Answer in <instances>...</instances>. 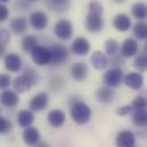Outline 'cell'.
Returning <instances> with one entry per match:
<instances>
[{
    "instance_id": "cell-10",
    "label": "cell",
    "mask_w": 147,
    "mask_h": 147,
    "mask_svg": "<svg viewBox=\"0 0 147 147\" xmlns=\"http://www.w3.org/2000/svg\"><path fill=\"white\" fill-rule=\"evenodd\" d=\"M123 83L131 90L139 91L144 85V76L139 72H129L124 76Z\"/></svg>"
},
{
    "instance_id": "cell-3",
    "label": "cell",
    "mask_w": 147,
    "mask_h": 147,
    "mask_svg": "<svg viewBox=\"0 0 147 147\" xmlns=\"http://www.w3.org/2000/svg\"><path fill=\"white\" fill-rule=\"evenodd\" d=\"M30 54L32 61L38 65H46L52 62V52L47 47L38 45Z\"/></svg>"
},
{
    "instance_id": "cell-33",
    "label": "cell",
    "mask_w": 147,
    "mask_h": 147,
    "mask_svg": "<svg viewBox=\"0 0 147 147\" xmlns=\"http://www.w3.org/2000/svg\"><path fill=\"white\" fill-rule=\"evenodd\" d=\"M134 110V107L131 105H125V106H122V107H118L116 109V114L118 116H126V115H130L132 114Z\"/></svg>"
},
{
    "instance_id": "cell-38",
    "label": "cell",
    "mask_w": 147,
    "mask_h": 147,
    "mask_svg": "<svg viewBox=\"0 0 147 147\" xmlns=\"http://www.w3.org/2000/svg\"><path fill=\"white\" fill-rule=\"evenodd\" d=\"M9 10L5 5H0V22H5L8 18Z\"/></svg>"
},
{
    "instance_id": "cell-27",
    "label": "cell",
    "mask_w": 147,
    "mask_h": 147,
    "mask_svg": "<svg viewBox=\"0 0 147 147\" xmlns=\"http://www.w3.org/2000/svg\"><path fill=\"white\" fill-rule=\"evenodd\" d=\"M21 46H22V49H23L25 53H31V52L38 46V38H37L36 36H33V34L25 36V37L22 39Z\"/></svg>"
},
{
    "instance_id": "cell-13",
    "label": "cell",
    "mask_w": 147,
    "mask_h": 147,
    "mask_svg": "<svg viewBox=\"0 0 147 147\" xmlns=\"http://www.w3.org/2000/svg\"><path fill=\"white\" fill-rule=\"evenodd\" d=\"M90 62L92 64V67L96 70H102L106 69L108 67V64L110 63V60L107 57V55L105 53H102L101 51H95L93 52V54L90 57Z\"/></svg>"
},
{
    "instance_id": "cell-1",
    "label": "cell",
    "mask_w": 147,
    "mask_h": 147,
    "mask_svg": "<svg viewBox=\"0 0 147 147\" xmlns=\"http://www.w3.org/2000/svg\"><path fill=\"white\" fill-rule=\"evenodd\" d=\"M92 111L91 108L83 101H76L71 105L70 109V116L74 122L77 124H86L91 118Z\"/></svg>"
},
{
    "instance_id": "cell-5",
    "label": "cell",
    "mask_w": 147,
    "mask_h": 147,
    "mask_svg": "<svg viewBox=\"0 0 147 147\" xmlns=\"http://www.w3.org/2000/svg\"><path fill=\"white\" fill-rule=\"evenodd\" d=\"M54 33L61 40H69L72 36V25L71 22L67 18L57 21L54 25Z\"/></svg>"
},
{
    "instance_id": "cell-29",
    "label": "cell",
    "mask_w": 147,
    "mask_h": 147,
    "mask_svg": "<svg viewBox=\"0 0 147 147\" xmlns=\"http://www.w3.org/2000/svg\"><path fill=\"white\" fill-rule=\"evenodd\" d=\"M133 67L139 71H147V53L146 52L136 56L133 61Z\"/></svg>"
},
{
    "instance_id": "cell-11",
    "label": "cell",
    "mask_w": 147,
    "mask_h": 147,
    "mask_svg": "<svg viewBox=\"0 0 147 147\" xmlns=\"http://www.w3.org/2000/svg\"><path fill=\"white\" fill-rule=\"evenodd\" d=\"M48 105V95L45 92H40L31 98L29 101V109L32 111H41Z\"/></svg>"
},
{
    "instance_id": "cell-21",
    "label": "cell",
    "mask_w": 147,
    "mask_h": 147,
    "mask_svg": "<svg viewBox=\"0 0 147 147\" xmlns=\"http://www.w3.org/2000/svg\"><path fill=\"white\" fill-rule=\"evenodd\" d=\"M113 26L121 32H125L131 28V20L126 14H117L113 20Z\"/></svg>"
},
{
    "instance_id": "cell-40",
    "label": "cell",
    "mask_w": 147,
    "mask_h": 147,
    "mask_svg": "<svg viewBox=\"0 0 147 147\" xmlns=\"http://www.w3.org/2000/svg\"><path fill=\"white\" fill-rule=\"evenodd\" d=\"M9 0H0V2H2V3H6V2H8Z\"/></svg>"
},
{
    "instance_id": "cell-20",
    "label": "cell",
    "mask_w": 147,
    "mask_h": 147,
    "mask_svg": "<svg viewBox=\"0 0 147 147\" xmlns=\"http://www.w3.org/2000/svg\"><path fill=\"white\" fill-rule=\"evenodd\" d=\"M0 100H1V103L7 107V108H14L18 101H20V96L17 94V92L14 90V91H10V90H3L2 93H1V96H0Z\"/></svg>"
},
{
    "instance_id": "cell-28",
    "label": "cell",
    "mask_w": 147,
    "mask_h": 147,
    "mask_svg": "<svg viewBox=\"0 0 147 147\" xmlns=\"http://www.w3.org/2000/svg\"><path fill=\"white\" fill-rule=\"evenodd\" d=\"M132 34L139 40L147 39V23H145V22L136 23L132 28Z\"/></svg>"
},
{
    "instance_id": "cell-12",
    "label": "cell",
    "mask_w": 147,
    "mask_h": 147,
    "mask_svg": "<svg viewBox=\"0 0 147 147\" xmlns=\"http://www.w3.org/2000/svg\"><path fill=\"white\" fill-rule=\"evenodd\" d=\"M90 48H91V46H90L88 40L83 37L76 38L71 44V52L78 56L86 55L90 52Z\"/></svg>"
},
{
    "instance_id": "cell-8",
    "label": "cell",
    "mask_w": 147,
    "mask_h": 147,
    "mask_svg": "<svg viewBox=\"0 0 147 147\" xmlns=\"http://www.w3.org/2000/svg\"><path fill=\"white\" fill-rule=\"evenodd\" d=\"M29 24L34 29V30H44L47 25H48V17L47 14L45 11L41 10H37L33 11L30 17H29Z\"/></svg>"
},
{
    "instance_id": "cell-26",
    "label": "cell",
    "mask_w": 147,
    "mask_h": 147,
    "mask_svg": "<svg viewBox=\"0 0 147 147\" xmlns=\"http://www.w3.org/2000/svg\"><path fill=\"white\" fill-rule=\"evenodd\" d=\"M131 14L137 20L147 18V5L144 2H136L131 7Z\"/></svg>"
},
{
    "instance_id": "cell-36",
    "label": "cell",
    "mask_w": 147,
    "mask_h": 147,
    "mask_svg": "<svg viewBox=\"0 0 147 147\" xmlns=\"http://www.w3.org/2000/svg\"><path fill=\"white\" fill-rule=\"evenodd\" d=\"M10 40V33L6 29H0V44L7 45Z\"/></svg>"
},
{
    "instance_id": "cell-18",
    "label": "cell",
    "mask_w": 147,
    "mask_h": 147,
    "mask_svg": "<svg viewBox=\"0 0 147 147\" xmlns=\"http://www.w3.org/2000/svg\"><path fill=\"white\" fill-rule=\"evenodd\" d=\"M47 122L52 127H61L65 123V114L60 109L51 110L47 115Z\"/></svg>"
},
{
    "instance_id": "cell-37",
    "label": "cell",
    "mask_w": 147,
    "mask_h": 147,
    "mask_svg": "<svg viewBox=\"0 0 147 147\" xmlns=\"http://www.w3.org/2000/svg\"><path fill=\"white\" fill-rule=\"evenodd\" d=\"M11 83V79H10V76L6 75V74H1L0 75V87L2 90H6Z\"/></svg>"
},
{
    "instance_id": "cell-2",
    "label": "cell",
    "mask_w": 147,
    "mask_h": 147,
    "mask_svg": "<svg viewBox=\"0 0 147 147\" xmlns=\"http://www.w3.org/2000/svg\"><path fill=\"white\" fill-rule=\"evenodd\" d=\"M123 71L121 68H116L113 67L111 69H108L103 76H102V82L105 83V85L109 86V87H117L119 86V84L123 82Z\"/></svg>"
},
{
    "instance_id": "cell-25",
    "label": "cell",
    "mask_w": 147,
    "mask_h": 147,
    "mask_svg": "<svg viewBox=\"0 0 147 147\" xmlns=\"http://www.w3.org/2000/svg\"><path fill=\"white\" fill-rule=\"evenodd\" d=\"M45 3L51 10L62 13L68 9L70 0H45Z\"/></svg>"
},
{
    "instance_id": "cell-39",
    "label": "cell",
    "mask_w": 147,
    "mask_h": 147,
    "mask_svg": "<svg viewBox=\"0 0 147 147\" xmlns=\"http://www.w3.org/2000/svg\"><path fill=\"white\" fill-rule=\"evenodd\" d=\"M6 45H1L0 44V56H3L5 55V52H6Z\"/></svg>"
},
{
    "instance_id": "cell-7",
    "label": "cell",
    "mask_w": 147,
    "mask_h": 147,
    "mask_svg": "<svg viewBox=\"0 0 147 147\" xmlns=\"http://www.w3.org/2000/svg\"><path fill=\"white\" fill-rule=\"evenodd\" d=\"M32 85H34V82H33V80L31 79V77H30L26 72H24V71H23L22 75L17 76V77L14 79V82H13V87H14V90H15L17 93H24V92L29 91V90L32 87Z\"/></svg>"
},
{
    "instance_id": "cell-22",
    "label": "cell",
    "mask_w": 147,
    "mask_h": 147,
    "mask_svg": "<svg viewBox=\"0 0 147 147\" xmlns=\"http://www.w3.org/2000/svg\"><path fill=\"white\" fill-rule=\"evenodd\" d=\"M10 30L14 34H17V36H21L23 34L26 29H28V21L25 17H22V16H18V17H14L11 21H10Z\"/></svg>"
},
{
    "instance_id": "cell-19",
    "label": "cell",
    "mask_w": 147,
    "mask_h": 147,
    "mask_svg": "<svg viewBox=\"0 0 147 147\" xmlns=\"http://www.w3.org/2000/svg\"><path fill=\"white\" fill-rule=\"evenodd\" d=\"M115 98V92L113 91V87L109 86H105V87H100L96 90L95 92V99L103 105H109Z\"/></svg>"
},
{
    "instance_id": "cell-32",
    "label": "cell",
    "mask_w": 147,
    "mask_h": 147,
    "mask_svg": "<svg viewBox=\"0 0 147 147\" xmlns=\"http://www.w3.org/2000/svg\"><path fill=\"white\" fill-rule=\"evenodd\" d=\"M88 13H94V14H101L103 13V6L101 2L98 0H92L88 3Z\"/></svg>"
},
{
    "instance_id": "cell-35",
    "label": "cell",
    "mask_w": 147,
    "mask_h": 147,
    "mask_svg": "<svg viewBox=\"0 0 147 147\" xmlns=\"http://www.w3.org/2000/svg\"><path fill=\"white\" fill-rule=\"evenodd\" d=\"M110 63L113 67H116V68H121V65L124 64V56L122 54H115L111 56L110 59Z\"/></svg>"
},
{
    "instance_id": "cell-17",
    "label": "cell",
    "mask_w": 147,
    "mask_h": 147,
    "mask_svg": "<svg viewBox=\"0 0 147 147\" xmlns=\"http://www.w3.org/2000/svg\"><path fill=\"white\" fill-rule=\"evenodd\" d=\"M136 144V137L133 132L129 130H123L117 133L116 137V145L121 147H132Z\"/></svg>"
},
{
    "instance_id": "cell-4",
    "label": "cell",
    "mask_w": 147,
    "mask_h": 147,
    "mask_svg": "<svg viewBox=\"0 0 147 147\" xmlns=\"http://www.w3.org/2000/svg\"><path fill=\"white\" fill-rule=\"evenodd\" d=\"M51 52H52V62L56 65L62 64L63 62H65L69 57V51L68 48L61 44V42H54L49 47Z\"/></svg>"
},
{
    "instance_id": "cell-14",
    "label": "cell",
    "mask_w": 147,
    "mask_h": 147,
    "mask_svg": "<svg viewBox=\"0 0 147 147\" xmlns=\"http://www.w3.org/2000/svg\"><path fill=\"white\" fill-rule=\"evenodd\" d=\"M88 74V68L84 62H75L70 68V76L76 82H83Z\"/></svg>"
},
{
    "instance_id": "cell-34",
    "label": "cell",
    "mask_w": 147,
    "mask_h": 147,
    "mask_svg": "<svg viewBox=\"0 0 147 147\" xmlns=\"http://www.w3.org/2000/svg\"><path fill=\"white\" fill-rule=\"evenodd\" d=\"M11 130V123L6 117H0V133L5 134Z\"/></svg>"
},
{
    "instance_id": "cell-42",
    "label": "cell",
    "mask_w": 147,
    "mask_h": 147,
    "mask_svg": "<svg viewBox=\"0 0 147 147\" xmlns=\"http://www.w3.org/2000/svg\"><path fill=\"white\" fill-rule=\"evenodd\" d=\"M145 52L147 53V42H146V46H145Z\"/></svg>"
},
{
    "instance_id": "cell-23",
    "label": "cell",
    "mask_w": 147,
    "mask_h": 147,
    "mask_svg": "<svg viewBox=\"0 0 147 147\" xmlns=\"http://www.w3.org/2000/svg\"><path fill=\"white\" fill-rule=\"evenodd\" d=\"M132 123L138 127H146L147 126V109L146 108L134 109L132 113Z\"/></svg>"
},
{
    "instance_id": "cell-43",
    "label": "cell",
    "mask_w": 147,
    "mask_h": 147,
    "mask_svg": "<svg viewBox=\"0 0 147 147\" xmlns=\"http://www.w3.org/2000/svg\"><path fill=\"white\" fill-rule=\"evenodd\" d=\"M28 1H32L33 2V1H37V0H28Z\"/></svg>"
},
{
    "instance_id": "cell-24",
    "label": "cell",
    "mask_w": 147,
    "mask_h": 147,
    "mask_svg": "<svg viewBox=\"0 0 147 147\" xmlns=\"http://www.w3.org/2000/svg\"><path fill=\"white\" fill-rule=\"evenodd\" d=\"M33 121H34V115H33V111L31 109H29V110H21L17 114V124L21 127H23V129L31 126Z\"/></svg>"
},
{
    "instance_id": "cell-9",
    "label": "cell",
    "mask_w": 147,
    "mask_h": 147,
    "mask_svg": "<svg viewBox=\"0 0 147 147\" xmlns=\"http://www.w3.org/2000/svg\"><path fill=\"white\" fill-rule=\"evenodd\" d=\"M3 65L9 72H18L22 69V59L16 53H8L3 57Z\"/></svg>"
},
{
    "instance_id": "cell-41",
    "label": "cell",
    "mask_w": 147,
    "mask_h": 147,
    "mask_svg": "<svg viewBox=\"0 0 147 147\" xmlns=\"http://www.w3.org/2000/svg\"><path fill=\"white\" fill-rule=\"evenodd\" d=\"M114 1H115V2H123L124 0H114Z\"/></svg>"
},
{
    "instance_id": "cell-15",
    "label": "cell",
    "mask_w": 147,
    "mask_h": 147,
    "mask_svg": "<svg viewBox=\"0 0 147 147\" xmlns=\"http://www.w3.org/2000/svg\"><path fill=\"white\" fill-rule=\"evenodd\" d=\"M22 137H23L24 144L28 146H36L40 142V132L37 127H33V126L25 127Z\"/></svg>"
},
{
    "instance_id": "cell-6",
    "label": "cell",
    "mask_w": 147,
    "mask_h": 147,
    "mask_svg": "<svg viewBox=\"0 0 147 147\" xmlns=\"http://www.w3.org/2000/svg\"><path fill=\"white\" fill-rule=\"evenodd\" d=\"M85 28L92 33L100 32L103 28V20L101 17V14L88 13L85 17Z\"/></svg>"
},
{
    "instance_id": "cell-31",
    "label": "cell",
    "mask_w": 147,
    "mask_h": 147,
    "mask_svg": "<svg viewBox=\"0 0 147 147\" xmlns=\"http://www.w3.org/2000/svg\"><path fill=\"white\" fill-rule=\"evenodd\" d=\"M132 106L134 107V109H139V108H147V91L140 93L138 96L134 98V100L132 101Z\"/></svg>"
},
{
    "instance_id": "cell-16",
    "label": "cell",
    "mask_w": 147,
    "mask_h": 147,
    "mask_svg": "<svg viewBox=\"0 0 147 147\" xmlns=\"http://www.w3.org/2000/svg\"><path fill=\"white\" fill-rule=\"evenodd\" d=\"M138 42L133 38H126L121 45V54L124 57H132L138 53Z\"/></svg>"
},
{
    "instance_id": "cell-30",
    "label": "cell",
    "mask_w": 147,
    "mask_h": 147,
    "mask_svg": "<svg viewBox=\"0 0 147 147\" xmlns=\"http://www.w3.org/2000/svg\"><path fill=\"white\" fill-rule=\"evenodd\" d=\"M118 49H119V44L115 39H107L105 41V52L108 55L110 56L115 55L118 52Z\"/></svg>"
}]
</instances>
